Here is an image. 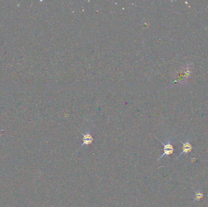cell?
Segmentation results:
<instances>
[{"label": "cell", "instance_id": "5b68a950", "mask_svg": "<svg viewBox=\"0 0 208 207\" xmlns=\"http://www.w3.org/2000/svg\"><path fill=\"white\" fill-rule=\"evenodd\" d=\"M189 73H190V71H187V70H186V71H185V72H184V77H187V76L188 74H189ZM183 79H184V76H181L180 79V80H182ZM184 80H185V79H184Z\"/></svg>", "mask_w": 208, "mask_h": 207}, {"label": "cell", "instance_id": "7a4b0ae2", "mask_svg": "<svg viewBox=\"0 0 208 207\" xmlns=\"http://www.w3.org/2000/svg\"><path fill=\"white\" fill-rule=\"evenodd\" d=\"M181 142L183 144V151L181 152V153L179 156L177 157V158L179 157L180 156H181L183 154H187V153L191 152L192 150L193 149V147H192V145L188 141H186L185 143L183 142L182 141H181Z\"/></svg>", "mask_w": 208, "mask_h": 207}, {"label": "cell", "instance_id": "277c9868", "mask_svg": "<svg viewBox=\"0 0 208 207\" xmlns=\"http://www.w3.org/2000/svg\"><path fill=\"white\" fill-rule=\"evenodd\" d=\"M204 196L203 193L200 191H195V197L194 200V201H199Z\"/></svg>", "mask_w": 208, "mask_h": 207}, {"label": "cell", "instance_id": "3957f363", "mask_svg": "<svg viewBox=\"0 0 208 207\" xmlns=\"http://www.w3.org/2000/svg\"><path fill=\"white\" fill-rule=\"evenodd\" d=\"M83 135V144L81 145L80 148L83 146L84 145H88L92 143L93 141V138L90 133H86V134H82Z\"/></svg>", "mask_w": 208, "mask_h": 207}, {"label": "cell", "instance_id": "6da1fadb", "mask_svg": "<svg viewBox=\"0 0 208 207\" xmlns=\"http://www.w3.org/2000/svg\"><path fill=\"white\" fill-rule=\"evenodd\" d=\"M162 143V145L164 146V153H163L161 157L158 159V160H159L160 159H161L163 157L166 156H169L170 154H172L173 151H174V148L173 146L172 145L171 141L169 140L167 142V143H164L163 142H162L161 141H160Z\"/></svg>", "mask_w": 208, "mask_h": 207}]
</instances>
